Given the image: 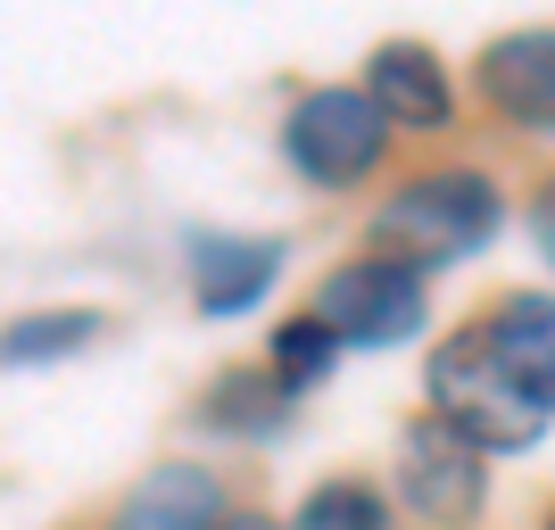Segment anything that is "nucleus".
Returning <instances> with one entry per match:
<instances>
[{
  "label": "nucleus",
  "instance_id": "1",
  "mask_svg": "<svg viewBox=\"0 0 555 530\" xmlns=\"http://www.w3.org/2000/svg\"><path fill=\"white\" fill-rule=\"evenodd\" d=\"M431 415L448 431H464L481 456H514V448H531L547 431L555 406L514 373V357L498 348L489 323H464V332H448L431 348Z\"/></svg>",
  "mask_w": 555,
  "mask_h": 530
},
{
  "label": "nucleus",
  "instance_id": "2",
  "mask_svg": "<svg viewBox=\"0 0 555 530\" xmlns=\"http://www.w3.org/2000/svg\"><path fill=\"white\" fill-rule=\"evenodd\" d=\"M373 241H382V257L415 266V274L456 266V257H473V249L498 241V191H489L481 174H464V166L415 174V183L390 191V208L373 216Z\"/></svg>",
  "mask_w": 555,
  "mask_h": 530
},
{
  "label": "nucleus",
  "instance_id": "3",
  "mask_svg": "<svg viewBox=\"0 0 555 530\" xmlns=\"http://www.w3.org/2000/svg\"><path fill=\"white\" fill-rule=\"evenodd\" d=\"M382 150H390V116L373 108V92H307L291 108V125H282V158L324 191L373 174Z\"/></svg>",
  "mask_w": 555,
  "mask_h": 530
},
{
  "label": "nucleus",
  "instance_id": "4",
  "mask_svg": "<svg viewBox=\"0 0 555 530\" xmlns=\"http://www.w3.org/2000/svg\"><path fill=\"white\" fill-rule=\"evenodd\" d=\"M315 315L340 332V348H398V340L423 332L431 299H423L415 266H398V257H357V266H340V274L324 282Z\"/></svg>",
  "mask_w": 555,
  "mask_h": 530
},
{
  "label": "nucleus",
  "instance_id": "5",
  "mask_svg": "<svg viewBox=\"0 0 555 530\" xmlns=\"http://www.w3.org/2000/svg\"><path fill=\"white\" fill-rule=\"evenodd\" d=\"M398 497H406V514H423L431 530H456L481 514L489 497V473H481V448L464 431H448L440 415H423L398 431Z\"/></svg>",
  "mask_w": 555,
  "mask_h": 530
},
{
  "label": "nucleus",
  "instance_id": "6",
  "mask_svg": "<svg viewBox=\"0 0 555 530\" xmlns=\"http://www.w3.org/2000/svg\"><path fill=\"white\" fill-rule=\"evenodd\" d=\"M282 241L274 232H191V299L199 315H241L274 290Z\"/></svg>",
  "mask_w": 555,
  "mask_h": 530
},
{
  "label": "nucleus",
  "instance_id": "7",
  "mask_svg": "<svg viewBox=\"0 0 555 530\" xmlns=\"http://www.w3.org/2000/svg\"><path fill=\"white\" fill-rule=\"evenodd\" d=\"M481 100L514 125L555 133V25H522L481 50Z\"/></svg>",
  "mask_w": 555,
  "mask_h": 530
},
{
  "label": "nucleus",
  "instance_id": "8",
  "mask_svg": "<svg viewBox=\"0 0 555 530\" xmlns=\"http://www.w3.org/2000/svg\"><path fill=\"white\" fill-rule=\"evenodd\" d=\"M365 92L390 125H415V133L448 125V108H456V100H448V67L423 42H382L365 59Z\"/></svg>",
  "mask_w": 555,
  "mask_h": 530
},
{
  "label": "nucleus",
  "instance_id": "9",
  "mask_svg": "<svg viewBox=\"0 0 555 530\" xmlns=\"http://www.w3.org/2000/svg\"><path fill=\"white\" fill-rule=\"evenodd\" d=\"M116 530H224V489H216L199 464H158V473L116 506Z\"/></svg>",
  "mask_w": 555,
  "mask_h": 530
},
{
  "label": "nucleus",
  "instance_id": "10",
  "mask_svg": "<svg viewBox=\"0 0 555 530\" xmlns=\"http://www.w3.org/2000/svg\"><path fill=\"white\" fill-rule=\"evenodd\" d=\"M489 332H498V348L514 357V373L555 406V299L547 290H506L498 315H489Z\"/></svg>",
  "mask_w": 555,
  "mask_h": 530
},
{
  "label": "nucleus",
  "instance_id": "11",
  "mask_svg": "<svg viewBox=\"0 0 555 530\" xmlns=\"http://www.w3.org/2000/svg\"><path fill=\"white\" fill-rule=\"evenodd\" d=\"M282 406H291V390L274 382V365H241L208 390V423L216 431H241V439H274Z\"/></svg>",
  "mask_w": 555,
  "mask_h": 530
},
{
  "label": "nucleus",
  "instance_id": "12",
  "mask_svg": "<svg viewBox=\"0 0 555 530\" xmlns=\"http://www.w3.org/2000/svg\"><path fill=\"white\" fill-rule=\"evenodd\" d=\"M108 315L92 307H50V315H17L9 323V365H50V357H75L83 340H100Z\"/></svg>",
  "mask_w": 555,
  "mask_h": 530
},
{
  "label": "nucleus",
  "instance_id": "13",
  "mask_svg": "<svg viewBox=\"0 0 555 530\" xmlns=\"http://www.w3.org/2000/svg\"><path fill=\"white\" fill-rule=\"evenodd\" d=\"M332 357H340V332H332L324 315H291V323L274 332V357H266V365H274L282 390L299 398V390H315V382L332 373Z\"/></svg>",
  "mask_w": 555,
  "mask_h": 530
},
{
  "label": "nucleus",
  "instance_id": "14",
  "mask_svg": "<svg viewBox=\"0 0 555 530\" xmlns=\"http://www.w3.org/2000/svg\"><path fill=\"white\" fill-rule=\"evenodd\" d=\"M291 530H390V514H382V497L365 481H324L299 497V522Z\"/></svg>",
  "mask_w": 555,
  "mask_h": 530
},
{
  "label": "nucleus",
  "instance_id": "15",
  "mask_svg": "<svg viewBox=\"0 0 555 530\" xmlns=\"http://www.w3.org/2000/svg\"><path fill=\"white\" fill-rule=\"evenodd\" d=\"M531 232H539V249H547V266H555V183L539 191V208H531Z\"/></svg>",
  "mask_w": 555,
  "mask_h": 530
},
{
  "label": "nucleus",
  "instance_id": "16",
  "mask_svg": "<svg viewBox=\"0 0 555 530\" xmlns=\"http://www.w3.org/2000/svg\"><path fill=\"white\" fill-rule=\"evenodd\" d=\"M224 530H274L266 514H224Z\"/></svg>",
  "mask_w": 555,
  "mask_h": 530
},
{
  "label": "nucleus",
  "instance_id": "17",
  "mask_svg": "<svg viewBox=\"0 0 555 530\" xmlns=\"http://www.w3.org/2000/svg\"><path fill=\"white\" fill-rule=\"evenodd\" d=\"M547 530H555V514H547Z\"/></svg>",
  "mask_w": 555,
  "mask_h": 530
}]
</instances>
